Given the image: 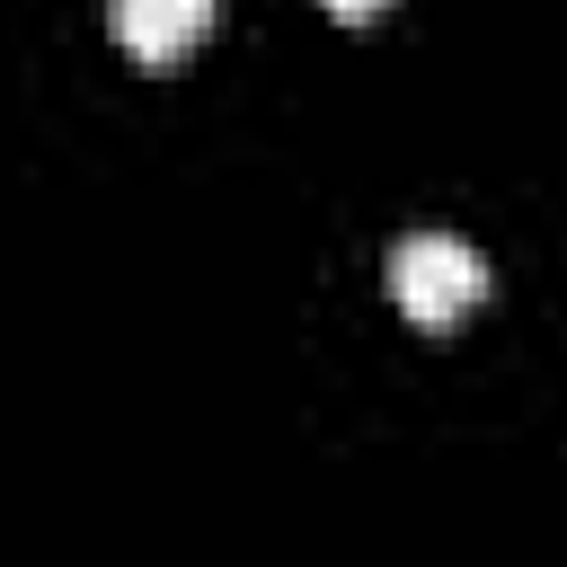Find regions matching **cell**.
Returning a JSON list of instances; mask_svg holds the SVG:
<instances>
[{
  "label": "cell",
  "instance_id": "cell-3",
  "mask_svg": "<svg viewBox=\"0 0 567 567\" xmlns=\"http://www.w3.org/2000/svg\"><path fill=\"white\" fill-rule=\"evenodd\" d=\"M328 9H337V18H372L381 0H328Z\"/></svg>",
  "mask_w": 567,
  "mask_h": 567
},
{
  "label": "cell",
  "instance_id": "cell-1",
  "mask_svg": "<svg viewBox=\"0 0 567 567\" xmlns=\"http://www.w3.org/2000/svg\"><path fill=\"white\" fill-rule=\"evenodd\" d=\"M390 301L416 319V328H452L487 301V257L452 230H408L390 248Z\"/></svg>",
  "mask_w": 567,
  "mask_h": 567
},
{
  "label": "cell",
  "instance_id": "cell-2",
  "mask_svg": "<svg viewBox=\"0 0 567 567\" xmlns=\"http://www.w3.org/2000/svg\"><path fill=\"white\" fill-rule=\"evenodd\" d=\"M213 18H221V0H106V27H115V44L133 53V62H186L204 35H213Z\"/></svg>",
  "mask_w": 567,
  "mask_h": 567
}]
</instances>
